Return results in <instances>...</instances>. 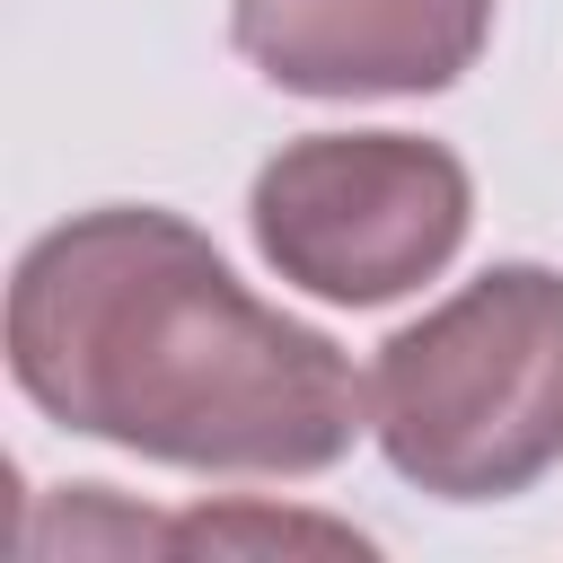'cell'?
Segmentation results:
<instances>
[{"instance_id": "6da1fadb", "label": "cell", "mask_w": 563, "mask_h": 563, "mask_svg": "<svg viewBox=\"0 0 563 563\" xmlns=\"http://www.w3.org/2000/svg\"><path fill=\"white\" fill-rule=\"evenodd\" d=\"M9 378L44 422L185 475H325L369 431L352 352L158 202L70 211L18 255Z\"/></svg>"}, {"instance_id": "7a4b0ae2", "label": "cell", "mask_w": 563, "mask_h": 563, "mask_svg": "<svg viewBox=\"0 0 563 563\" xmlns=\"http://www.w3.org/2000/svg\"><path fill=\"white\" fill-rule=\"evenodd\" d=\"M378 457L431 501H510L563 466V273L493 264L369 361Z\"/></svg>"}, {"instance_id": "3957f363", "label": "cell", "mask_w": 563, "mask_h": 563, "mask_svg": "<svg viewBox=\"0 0 563 563\" xmlns=\"http://www.w3.org/2000/svg\"><path fill=\"white\" fill-rule=\"evenodd\" d=\"M255 255L334 308H387L449 273L475 229V176L422 132H308L255 167Z\"/></svg>"}, {"instance_id": "277c9868", "label": "cell", "mask_w": 563, "mask_h": 563, "mask_svg": "<svg viewBox=\"0 0 563 563\" xmlns=\"http://www.w3.org/2000/svg\"><path fill=\"white\" fill-rule=\"evenodd\" d=\"M238 53L290 97H431L493 44V0H229Z\"/></svg>"}]
</instances>
